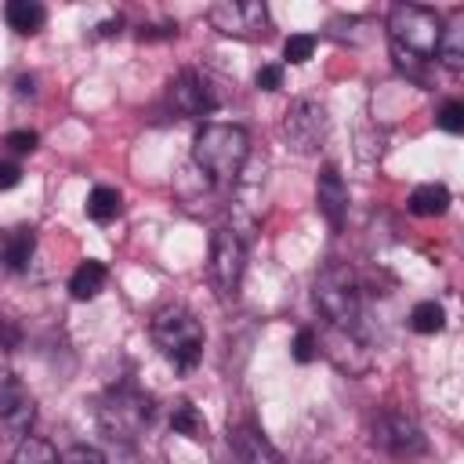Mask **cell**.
I'll return each instance as SVG.
<instances>
[{
	"instance_id": "cell-1",
	"label": "cell",
	"mask_w": 464,
	"mask_h": 464,
	"mask_svg": "<svg viewBox=\"0 0 464 464\" xmlns=\"http://www.w3.org/2000/svg\"><path fill=\"white\" fill-rule=\"evenodd\" d=\"M439 33H442V18L424 4H395L388 11L392 58L406 72H420V65H428L435 58Z\"/></svg>"
},
{
	"instance_id": "cell-2",
	"label": "cell",
	"mask_w": 464,
	"mask_h": 464,
	"mask_svg": "<svg viewBox=\"0 0 464 464\" xmlns=\"http://www.w3.org/2000/svg\"><path fill=\"white\" fill-rule=\"evenodd\" d=\"M250 156V134L239 123H207L192 141V163L214 181L232 185Z\"/></svg>"
},
{
	"instance_id": "cell-3",
	"label": "cell",
	"mask_w": 464,
	"mask_h": 464,
	"mask_svg": "<svg viewBox=\"0 0 464 464\" xmlns=\"http://www.w3.org/2000/svg\"><path fill=\"white\" fill-rule=\"evenodd\" d=\"M149 337L174 370H192L203 359V323L185 304H167L152 315Z\"/></svg>"
},
{
	"instance_id": "cell-4",
	"label": "cell",
	"mask_w": 464,
	"mask_h": 464,
	"mask_svg": "<svg viewBox=\"0 0 464 464\" xmlns=\"http://www.w3.org/2000/svg\"><path fill=\"white\" fill-rule=\"evenodd\" d=\"M312 301H315L319 315L330 326H337V330H355L359 326L362 294H359V279L348 265H341V261L326 265L312 283Z\"/></svg>"
},
{
	"instance_id": "cell-5",
	"label": "cell",
	"mask_w": 464,
	"mask_h": 464,
	"mask_svg": "<svg viewBox=\"0 0 464 464\" xmlns=\"http://www.w3.org/2000/svg\"><path fill=\"white\" fill-rule=\"evenodd\" d=\"M152 420V395L138 384H116L98 399V428L112 442H134Z\"/></svg>"
},
{
	"instance_id": "cell-6",
	"label": "cell",
	"mask_w": 464,
	"mask_h": 464,
	"mask_svg": "<svg viewBox=\"0 0 464 464\" xmlns=\"http://www.w3.org/2000/svg\"><path fill=\"white\" fill-rule=\"evenodd\" d=\"M246 268V246L232 228H214L210 232V250H207V276L218 294V301H236L239 283Z\"/></svg>"
},
{
	"instance_id": "cell-7",
	"label": "cell",
	"mask_w": 464,
	"mask_h": 464,
	"mask_svg": "<svg viewBox=\"0 0 464 464\" xmlns=\"http://www.w3.org/2000/svg\"><path fill=\"white\" fill-rule=\"evenodd\" d=\"M33 420H36V402L29 388L11 370H0V442L18 446L25 435H33Z\"/></svg>"
},
{
	"instance_id": "cell-8",
	"label": "cell",
	"mask_w": 464,
	"mask_h": 464,
	"mask_svg": "<svg viewBox=\"0 0 464 464\" xmlns=\"http://www.w3.org/2000/svg\"><path fill=\"white\" fill-rule=\"evenodd\" d=\"M207 22L221 36L257 40L268 33V7L261 0H218L207 7Z\"/></svg>"
},
{
	"instance_id": "cell-9",
	"label": "cell",
	"mask_w": 464,
	"mask_h": 464,
	"mask_svg": "<svg viewBox=\"0 0 464 464\" xmlns=\"http://www.w3.org/2000/svg\"><path fill=\"white\" fill-rule=\"evenodd\" d=\"M283 138L301 156L315 152L323 145V138H326V109L319 102H312V98H297L283 116Z\"/></svg>"
},
{
	"instance_id": "cell-10",
	"label": "cell",
	"mask_w": 464,
	"mask_h": 464,
	"mask_svg": "<svg viewBox=\"0 0 464 464\" xmlns=\"http://www.w3.org/2000/svg\"><path fill=\"white\" fill-rule=\"evenodd\" d=\"M373 446L392 457H417V453H424V435L406 413L384 410L373 417Z\"/></svg>"
},
{
	"instance_id": "cell-11",
	"label": "cell",
	"mask_w": 464,
	"mask_h": 464,
	"mask_svg": "<svg viewBox=\"0 0 464 464\" xmlns=\"http://www.w3.org/2000/svg\"><path fill=\"white\" fill-rule=\"evenodd\" d=\"M170 105L181 116H210L221 105V98H218V91L210 87V80L203 72L181 69L170 83Z\"/></svg>"
},
{
	"instance_id": "cell-12",
	"label": "cell",
	"mask_w": 464,
	"mask_h": 464,
	"mask_svg": "<svg viewBox=\"0 0 464 464\" xmlns=\"http://www.w3.org/2000/svg\"><path fill=\"white\" fill-rule=\"evenodd\" d=\"M225 464H283L279 450L254 424H236L228 431V460Z\"/></svg>"
},
{
	"instance_id": "cell-13",
	"label": "cell",
	"mask_w": 464,
	"mask_h": 464,
	"mask_svg": "<svg viewBox=\"0 0 464 464\" xmlns=\"http://www.w3.org/2000/svg\"><path fill=\"white\" fill-rule=\"evenodd\" d=\"M315 203H319V214L326 218L330 232H341L344 228V218H348V185H344V178H341V170L334 163H326L319 170Z\"/></svg>"
},
{
	"instance_id": "cell-14",
	"label": "cell",
	"mask_w": 464,
	"mask_h": 464,
	"mask_svg": "<svg viewBox=\"0 0 464 464\" xmlns=\"http://www.w3.org/2000/svg\"><path fill=\"white\" fill-rule=\"evenodd\" d=\"M33 250H36V232L33 228H11L4 239H0V261L7 272H25L29 261H33Z\"/></svg>"
},
{
	"instance_id": "cell-15",
	"label": "cell",
	"mask_w": 464,
	"mask_h": 464,
	"mask_svg": "<svg viewBox=\"0 0 464 464\" xmlns=\"http://www.w3.org/2000/svg\"><path fill=\"white\" fill-rule=\"evenodd\" d=\"M435 54H439V62H442L450 72H460V69H464V14H460V11L450 18V25H442Z\"/></svg>"
},
{
	"instance_id": "cell-16",
	"label": "cell",
	"mask_w": 464,
	"mask_h": 464,
	"mask_svg": "<svg viewBox=\"0 0 464 464\" xmlns=\"http://www.w3.org/2000/svg\"><path fill=\"white\" fill-rule=\"evenodd\" d=\"M105 279H109V268L102 261H80L76 272L69 276V294L76 301H91L105 290Z\"/></svg>"
},
{
	"instance_id": "cell-17",
	"label": "cell",
	"mask_w": 464,
	"mask_h": 464,
	"mask_svg": "<svg viewBox=\"0 0 464 464\" xmlns=\"http://www.w3.org/2000/svg\"><path fill=\"white\" fill-rule=\"evenodd\" d=\"M410 210L417 218H439L450 210V188L439 185V181H428V185H417L410 192Z\"/></svg>"
},
{
	"instance_id": "cell-18",
	"label": "cell",
	"mask_w": 464,
	"mask_h": 464,
	"mask_svg": "<svg viewBox=\"0 0 464 464\" xmlns=\"http://www.w3.org/2000/svg\"><path fill=\"white\" fill-rule=\"evenodd\" d=\"M4 18H7V25H11L14 33L29 36V33H36V29L44 25L47 11H44V4H36V0H11V4L4 7Z\"/></svg>"
},
{
	"instance_id": "cell-19",
	"label": "cell",
	"mask_w": 464,
	"mask_h": 464,
	"mask_svg": "<svg viewBox=\"0 0 464 464\" xmlns=\"http://www.w3.org/2000/svg\"><path fill=\"white\" fill-rule=\"evenodd\" d=\"M120 207H123V196L112 185H94L91 196H87V218L98 221V225L116 221L120 218Z\"/></svg>"
},
{
	"instance_id": "cell-20",
	"label": "cell",
	"mask_w": 464,
	"mask_h": 464,
	"mask_svg": "<svg viewBox=\"0 0 464 464\" xmlns=\"http://www.w3.org/2000/svg\"><path fill=\"white\" fill-rule=\"evenodd\" d=\"M11 464H62V457H58V450H54L47 439H40V435H25V439L14 446Z\"/></svg>"
},
{
	"instance_id": "cell-21",
	"label": "cell",
	"mask_w": 464,
	"mask_h": 464,
	"mask_svg": "<svg viewBox=\"0 0 464 464\" xmlns=\"http://www.w3.org/2000/svg\"><path fill=\"white\" fill-rule=\"evenodd\" d=\"M410 326H413L417 334H424V337L442 334V326H446V308H442L439 301H417L413 312H410Z\"/></svg>"
},
{
	"instance_id": "cell-22",
	"label": "cell",
	"mask_w": 464,
	"mask_h": 464,
	"mask_svg": "<svg viewBox=\"0 0 464 464\" xmlns=\"http://www.w3.org/2000/svg\"><path fill=\"white\" fill-rule=\"evenodd\" d=\"M170 428L178 431V435H185V439H207V420H203V413L192 406V402H178L174 406V413H170Z\"/></svg>"
},
{
	"instance_id": "cell-23",
	"label": "cell",
	"mask_w": 464,
	"mask_h": 464,
	"mask_svg": "<svg viewBox=\"0 0 464 464\" xmlns=\"http://www.w3.org/2000/svg\"><path fill=\"white\" fill-rule=\"evenodd\" d=\"M312 51H315V36L312 33H294L283 44V62L286 65H304L312 58Z\"/></svg>"
},
{
	"instance_id": "cell-24",
	"label": "cell",
	"mask_w": 464,
	"mask_h": 464,
	"mask_svg": "<svg viewBox=\"0 0 464 464\" xmlns=\"http://www.w3.org/2000/svg\"><path fill=\"white\" fill-rule=\"evenodd\" d=\"M290 355H294V362H312L319 355V337L312 330H297V337L290 344Z\"/></svg>"
},
{
	"instance_id": "cell-25",
	"label": "cell",
	"mask_w": 464,
	"mask_h": 464,
	"mask_svg": "<svg viewBox=\"0 0 464 464\" xmlns=\"http://www.w3.org/2000/svg\"><path fill=\"white\" fill-rule=\"evenodd\" d=\"M439 127H442L446 134H460V130H464V105H460L457 98L439 109Z\"/></svg>"
},
{
	"instance_id": "cell-26",
	"label": "cell",
	"mask_w": 464,
	"mask_h": 464,
	"mask_svg": "<svg viewBox=\"0 0 464 464\" xmlns=\"http://www.w3.org/2000/svg\"><path fill=\"white\" fill-rule=\"evenodd\" d=\"M62 464H105V457L94 446H69L62 453Z\"/></svg>"
},
{
	"instance_id": "cell-27",
	"label": "cell",
	"mask_w": 464,
	"mask_h": 464,
	"mask_svg": "<svg viewBox=\"0 0 464 464\" xmlns=\"http://www.w3.org/2000/svg\"><path fill=\"white\" fill-rule=\"evenodd\" d=\"M257 87H261V91L283 87V69H279V65H261V69H257Z\"/></svg>"
},
{
	"instance_id": "cell-28",
	"label": "cell",
	"mask_w": 464,
	"mask_h": 464,
	"mask_svg": "<svg viewBox=\"0 0 464 464\" xmlns=\"http://www.w3.org/2000/svg\"><path fill=\"white\" fill-rule=\"evenodd\" d=\"M36 141H40L36 130H11V134H7V145H11L14 152H33Z\"/></svg>"
},
{
	"instance_id": "cell-29",
	"label": "cell",
	"mask_w": 464,
	"mask_h": 464,
	"mask_svg": "<svg viewBox=\"0 0 464 464\" xmlns=\"http://www.w3.org/2000/svg\"><path fill=\"white\" fill-rule=\"evenodd\" d=\"M18 181H22L18 163H0V192H4V188H14Z\"/></svg>"
}]
</instances>
